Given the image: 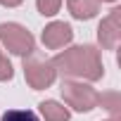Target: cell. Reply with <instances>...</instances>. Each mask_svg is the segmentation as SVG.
Here are the masks:
<instances>
[{"instance_id":"9","label":"cell","mask_w":121,"mask_h":121,"mask_svg":"<svg viewBox=\"0 0 121 121\" xmlns=\"http://www.w3.org/2000/svg\"><path fill=\"white\" fill-rule=\"evenodd\" d=\"M36 7L43 17H55L62 7V0H36Z\"/></svg>"},{"instance_id":"15","label":"cell","mask_w":121,"mask_h":121,"mask_svg":"<svg viewBox=\"0 0 121 121\" xmlns=\"http://www.w3.org/2000/svg\"><path fill=\"white\" fill-rule=\"evenodd\" d=\"M107 121H116V119H107Z\"/></svg>"},{"instance_id":"8","label":"cell","mask_w":121,"mask_h":121,"mask_svg":"<svg viewBox=\"0 0 121 121\" xmlns=\"http://www.w3.org/2000/svg\"><path fill=\"white\" fill-rule=\"evenodd\" d=\"M38 109L45 121H69V109L64 104H59L57 100H45L38 104Z\"/></svg>"},{"instance_id":"1","label":"cell","mask_w":121,"mask_h":121,"mask_svg":"<svg viewBox=\"0 0 121 121\" xmlns=\"http://www.w3.org/2000/svg\"><path fill=\"white\" fill-rule=\"evenodd\" d=\"M50 64L55 67V71H59L62 76H69V78L100 81L104 76L100 50L93 48V45H74V48H67L64 52L55 55Z\"/></svg>"},{"instance_id":"14","label":"cell","mask_w":121,"mask_h":121,"mask_svg":"<svg viewBox=\"0 0 121 121\" xmlns=\"http://www.w3.org/2000/svg\"><path fill=\"white\" fill-rule=\"evenodd\" d=\"M100 3H102V0H100ZM104 3H116V0H104Z\"/></svg>"},{"instance_id":"10","label":"cell","mask_w":121,"mask_h":121,"mask_svg":"<svg viewBox=\"0 0 121 121\" xmlns=\"http://www.w3.org/2000/svg\"><path fill=\"white\" fill-rule=\"evenodd\" d=\"M3 121H38V116L29 109H10L3 114Z\"/></svg>"},{"instance_id":"7","label":"cell","mask_w":121,"mask_h":121,"mask_svg":"<svg viewBox=\"0 0 121 121\" xmlns=\"http://www.w3.org/2000/svg\"><path fill=\"white\" fill-rule=\"evenodd\" d=\"M67 7H69L74 19L86 22V19H93L100 12V0H69Z\"/></svg>"},{"instance_id":"11","label":"cell","mask_w":121,"mask_h":121,"mask_svg":"<svg viewBox=\"0 0 121 121\" xmlns=\"http://www.w3.org/2000/svg\"><path fill=\"white\" fill-rule=\"evenodd\" d=\"M100 104H102L104 109H109V112L114 114V119H116V112H119V95H116V93L100 95Z\"/></svg>"},{"instance_id":"12","label":"cell","mask_w":121,"mask_h":121,"mask_svg":"<svg viewBox=\"0 0 121 121\" xmlns=\"http://www.w3.org/2000/svg\"><path fill=\"white\" fill-rule=\"evenodd\" d=\"M14 76V69H12V62L3 55V50H0V81H10Z\"/></svg>"},{"instance_id":"3","label":"cell","mask_w":121,"mask_h":121,"mask_svg":"<svg viewBox=\"0 0 121 121\" xmlns=\"http://www.w3.org/2000/svg\"><path fill=\"white\" fill-rule=\"evenodd\" d=\"M0 43H3L12 55H19V57H29V55L36 50L33 36H31L22 24H14V22L0 24Z\"/></svg>"},{"instance_id":"5","label":"cell","mask_w":121,"mask_h":121,"mask_svg":"<svg viewBox=\"0 0 121 121\" xmlns=\"http://www.w3.org/2000/svg\"><path fill=\"white\" fill-rule=\"evenodd\" d=\"M97 40L104 50H116L121 40V10H112L109 17L102 19L97 26Z\"/></svg>"},{"instance_id":"13","label":"cell","mask_w":121,"mask_h":121,"mask_svg":"<svg viewBox=\"0 0 121 121\" xmlns=\"http://www.w3.org/2000/svg\"><path fill=\"white\" fill-rule=\"evenodd\" d=\"M24 3V0H0V5H5V7H19Z\"/></svg>"},{"instance_id":"6","label":"cell","mask_w":121,"mask_h":121,"mask_svg":"<svg viewBox=\"0 0 121 121\" xmlns=\"http://www.w3.org/2000/svg\"><path fill=\"white\" fill-rule=\"evenodd\" d=\"M43 45L48 48V50H59V48H64V45H69L71 43V38H74V31H71V26L69 24H64V22H52V24H48L45 29H43Z\"/></svg>"},{"instance_id":"4","label":"cell","mask_w":121,"mask_h":121,"mask_svg":"<svg viewBox=\"0 0 121 121\" xmlns=\"http://www.w3.org/2000/svg\"><path fill=\"white\" fill-rule=\"evenodd\" d=\"M24 78L26 83L33 88V90H43V88H50L57 78V71L50 62H43V59H33V57H24Z\"/></svg>"},{"instance_id":"2","label":"cell","mask_w":121,"mask_h":121,"mask_svg":"<svg viewBox=\"0 0 121 121\" xmlns=\"http://www.w3.org/2000/svg\"><path fill=\"white\" fill-rule=\"evenodd\" d=\"M62 97L64 102L76 109V112H90L100 104V93L88 86V83H81V81H62Z\"/></svg>"}]
</instances>
